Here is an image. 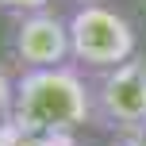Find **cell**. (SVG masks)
<instances>
[{
  "label": "cell",
  "mask_w": 146,
  "mask_h": 146,
  "mask_svg": "<svg viewBox=\"0 0 146 146\" xmlns=\"http://www.w3.org/2000/svg\"><path fill=\"white\" fill-rule=\"evenodd\" d=\"M0 131H4V127H0ZM0 146H8V142H4V139H0Z\"/></svg>",
  "instance_id": "9"
},
{
  "label": "cell",
  "mask_w": 146,
  "mask_h": 146,
  "mask_svg": "<svg viewBox=\"0 0 146 146\" xmlns=\"http://www.w3.org/2000/svg\"><path fill=\"white\" fill-rule=\"evenodd\" d=\"M119 146H146V131H131V135H119Z\"/></svg>",
  "instance_id": "8"
},
{
  "label": "cell",
  "mask_w": 146,
  "mask_h": 146,
  "mask_svg": "<svg viewBox=\"0 0 146 146\" xmlns=\"http://www.w3.org/2000/svg\"><path fill=\"white\" fill-rule=\"evenodd\" d=\"M92 77V123L115 135L146 131V58L135 54L123 66Z\"/></svg>",
  "instance_id": "3"
},
{
  "label": "cell",
  "mask_w": 146,
  "mask_h": 146,
  "mask_svg": "<svg viewBox=\"0 0 146 146\" xmlns=\"http://www.w3.org/2000/svg\"><path fill=\"white\" fill-rule=\"evenodd\" d=\"M92 123V77L81 66L15 69V135H77Z\"/></svg>",
  "instance_id": "1"
},
{
  "label": "cell",
  "mask_w": 146,
  "mask_h": 146,
  "mask_svg": "<svg viewBox=\"0 0 146 146\" xmlns=\"http://www.w3.org/2000/svg\"><path fill=\"white\" fill-rule=\"evenodd\" d=\"M46 8H54V0H0L4 19H19V15H31V12H46Z\"/></svg>",
  "instance_id": "7"
},
{
  "label": "cell",
  "mask_w": 146,
  "mask_h": 146,
  "mask_svg": "<svg viewBox=\"0 0 146 146\" xmlns=\"http://www.w3.org/2000/svg\"><path fill=\"white\" fill-rule=\"evenodd\" d=\"M8 58L15 69H50L69 62V23L62 12H31L8 19Z\"/></svg>",
  "instance_id": "4"
},
{
  "label": "cell",
  "mask_w": 146,
  "mask_h": 146,
  "mask_svg": "<svg viewBox=\"0 0 146 146\" xmlns=\"http://www.w3.org/2000/svg\"><path fill=\"white\" fill-rule=\"evenodd\" d=\"M12 108H15V69L0 66V127H12Z\"/></svg>",
  "instance_id": "5"
},
{
  "label": "cell",
  "mask_w": 146,
  "mask_h": 146,
  "mask_svg": "<svg viewBox=\"0 0 146 146\" xmlns=\"http://www.w3.org/2000/svg\"><path fill=\"white\" fill-rule=\"evenodd\" d=\"M69 23V62L85 73H104L139 54V27L131 15L104 0H81L66 12Z\"/></svg>",
  "instance_id": "2"
},
{
  "label": "cell",
  "mask_w": 146,
  "mask_h": 146,
  "mask_svg": "<svg viewBox=\"0 0 146 146\" xmlns=\"http://www.w3.org/2000/svg\"><path fill=\"white\" fill-rule=\"evenodd\" d=\"M73 4H81V0H73Z\"/></svg>",
  "instance_id": "10"
},
{
  "label": "cell",
  "mask_w": 146,
  "mask_h": 146,
  "mask_svg": "<svg viewBox=\"0 0 146 146\" xmlns=\"http://www.w3.org/2000/svg\"><path fill=\"white\" fill-rule=\"evenodd\" d=\"M8 146H77L73 135H15L8 127Z\"/></svg>",
  "instance_id": "6"
}]
</instances>
